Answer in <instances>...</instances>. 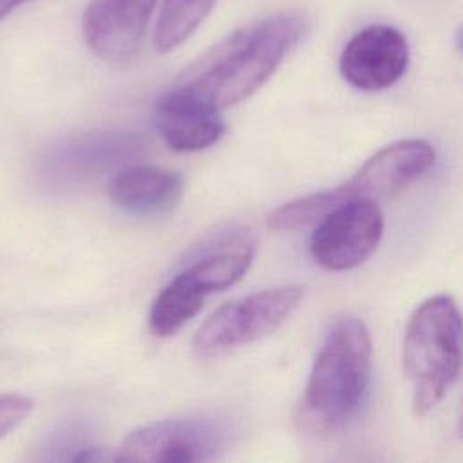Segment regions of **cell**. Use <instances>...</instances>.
<instances>
[{
    "instance_id": "obj_1",
    "label": "cell",
    "mask_w": 463,
    "mask_h": 463,
    "mask_svg": "<svg viewBox=\"0 0 463 463\" xmlns=\"http://www.w3.org/2000/svg\"><path fill=\"white\" fill-rule=\"evenodd\" d=\"M307 20L286 11L239 29L210 51L170 90L210 110H222L257 92L306 33Z\"/></svg>"
},
{
    "instance_id": "obj_2",
    "label": "cell",
    "mask_w": 463,
    "mask_h": 463,
    "mask_svg": "<svg viewBox=\"0 0 463 463\" xmlns=\"http://www.w3.org/2000/svg\"><path fill=\"white\" fill-rule=\"evenodd\" d=\"M371 335L354 317L336 320L311 367L295 423L306 436L331 438L342 432L367 391L373 365Z\"/></svg>"
},
{
    "instance_id": "obj_3",
    "label": "cell",
    "mask_w": 463,
    "mask_h": 463,
    "mask_svg": "<svg viewBox=\"0 0 463 463\" xmlns=\"http://www.w3.org/2000/svg\"><path fill=\"white\" fill-rule=\"evenodd\" d=\"M461 367V318L452 297L434 295L411 315L403 336V373L416 416L430 412Z\"/></svg>"
},
{
    "instance_id": "obj_4",
    "label": "cell",
    "mask_w": 463,
    "mask_h": 463,
    "mask_svg": "<svg viewBox=\"0 0 463 463\" xmlns=\"http://www.w3.org/2000/svg\"><path fill=\"white\" fill-rule=\"evenodd\" d=\"M302 284H282L226 302L195 331L192 347L199 358H217L277 331L300 306Z\"/></svg>"
},
{
    "instance_id": "obj_5",
    "label": "cell",
    "mask_w": 463,
    "mask_h": 463,
    "mask_svg": "<svg viewBox=\"0 0 463 463\" xmlns=\"http://www.w3.org/2000/svg\"><path fill=\"white\" fill-rule=\"evenodd\" d=\"M383 235V215L376 203L351 199L329 210L311 233L309 251L318 266L345 271L365 262Z\"/></svg>"
},
{
    "instance_id": "obj_6",
    "label": "cell",
    "mask_w": 463,
    "mask_h": 463,
    "mask_svg": "<svg viewBox=\"0 0 463 463\" xmlns=\"http://www.w3.org/2000/svg\"><path fill=\"white\" fill-rule=\"evenodd\" d=\"M224 441L226 430L212 420H163L128 432L114 461H201L213 458Z\"/></svg>"
},
{
    "instance_id": "obj_7",
    "label": "cell",
    "mask_w": 463,
    "mask_h": 463,
    "mask_svg": "<svg viewBox=\"0 0 463 463\" xmlns=\"http://www.w3.org/2000/svg\"><path fill=\"white\" fill-rule=\"evenodd\" d=\"M436 159V152L425 139L394 141L373 154L344 184L331 188L335 204L351 199L378 203L402 192L421 177Z\"/></svg>"
},
{
    "instance_id": "obj_8",
    "label": "cell",
    "mask_w": 463,
    "mask_h": 463,
    "mask_svg": "<svg viewBox=\"0 0 463 463\" xmlns=\"http://www.w3.org/2000/svg\"><path fill=\"white\" fill-rule=\"evenodd\" d=\"M407 38L391 25L374 24L358 31L340 54L342 78L360 90H383L407 71Z\"/></svg>"
},
{
    "instance_id": "obj_9",
    "label": "cell",
    "mask_w": 463,
    "mask_h": 463,
    "mask_svg": "<svg viewBox=\"0 0 463 463\" xmlns=\"http://www.w3.org/2000/svg\"><path fill=\"white\" fill-rule=\"evenodd\" d=\"M157 0H90L81 16L89 49L112 63L128 61L141 47Z\"/></svg>"
},
{
    "instance_id": "obj_10",
    "label": "cell",
    "mask_w": 463,
    "mask_h": 463,
    "mask_svg": "<svg viewBox=\"0 0 463 463\" xmlns=\"http://www.w3.org/2000/svg\"><path fill=\"white\" fill-rule=\"evenodd\" d=\"M109 195L116 206L132 215L163 213L183 195L177 172L152 165H134L116 172L109 181Z\"/></svg>"
},
{
    "instance_id": "obj_11",
    "label": "cell",
    "mask_w": 463,
    "mask_h": 463,
    "mask_svg": "<svg viewBox=\"0 0 463 463\" xmlns=\"http://www.w3.org/2000/svg\"><path fill=\"white\" fill-rule=\"evenodd\" d=\"M156 118L165 143L175 152H197L215 145L226 125L217 110H210L166 90L156 101Z\"/></svg>"
},
{
    "instance_id": "obj_12",
    "label": "cell",
    "mask_w": 463,
    "mask_h": 463,
    "mask_svg": "<svg viewBox=\"0 0 463 463\" xmlns=\"http://www.w3.org/2000/svg\"><path fill=\"white\" fill-rule=\"evenodd\" d=\"M206 295L188 279L184 271L177 273L156 297L148 313V327L156 336L175 335L192 320L204 304Z\"/></svg>"
},
{
    "instance_id": "obj_13",
    "label": "cell",
    "mask_w": 463,
    "mask_h": 463,
    "mask_svg": "<svg viewBox=\"0 0 463 463\" xmlns=\"http://www.w3.org/2000/svg\"><path fill=\"white\" fill-rule=\"evenodd\" d=\"M251 260H253L251 244L235 242L197 259L195 262L186 266L183 271L208 297L215 291H221L235 284L248 271Z\"/></svg>"
},
{
    "instance_id": "obj_14",
    "label": "cell",
    "mask_w": 463,
    "mask_h": 463,
    "mask_svg": "<svg viewBox=\"0 0 463 463\" xmlns=\"http://www.w3.org/2000/svg\"><path fill=\"white\" fill-rule=\"evenodd\" d=\"M215 0H163L154 31V45L168 52L186 42L206 20Z\"/></svg>"
},
{
    "instance_id": "obj_15",
    "label": "cell",
    "mask_w": 463,
    "mask_h": 463,
    "mask_svg": "<svg viewBox=\"0 0 463 463\" xmlns=\"http://www.w3.org/2000/svg\"><path fill=\"white\" fill-rule=\"evenodd\" d=\"M33 402L24 394H0V439L31 414Z\"/></svg>"
},
{
    "instance_id": "obj_16",
    "label": "cell",
    "mask_w": 463,
    "mask_h": 463,
    "mask_svg": "<svg viewBox=\"0 0 463 463\" xmlns=\"http://www.w3.org/2000/svg\"><path fill=\"white\" fill-rule=\"evenodd\" d=\"M27 2H33V0H0V20H4L9 13H13L14 9H18Z\"/></svg>"
}]
</instances>
